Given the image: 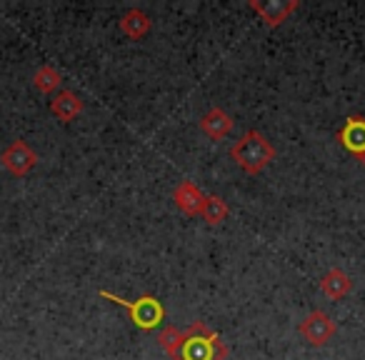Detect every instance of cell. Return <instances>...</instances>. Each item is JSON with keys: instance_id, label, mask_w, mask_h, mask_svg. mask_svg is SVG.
Here are the masks:
<instances>
[{"instance_id": "obj_1", "label": "cell", "mask_w": 365, "mask_h": 360, "mask_svg": "<svg viewBox=\"0 0 365 360\" xmlns=\"http://www.w3.org/2000/svg\"><path fill=\"white\" fill-rule=\"evenodd\" d=\"M223 355H225V348L218 340V335H213L210 330H205L203 325L198 323L180 340V348L173 353V358L175 360H220Z\"/></svg>"}, {"instance_id": "obj_3", "label": "cell", "mask_w": 365, "mask_h": 360, "mask_svg": "<svg viewBox=\"0 0 365 360\" xmlns=\"http://www.w3.org/2000/svg\"><path fill=\"white\" fill-rule=\"evenodd\" d=\"M101 295H103V298L113 300V303H118V305H123V308L130 310V318H133V323H135L138 328L150 330V328H155V325L163 320V308H160V303H158L155 298L123 300V298H118V295H113V293H101Z\"/></svg>"}, {"instance_id": "obj_7", "label": "cell", "mask_w": 365, "mask_h": 360, "mask_svg": "<svg viewBox=\"0 0 365 360\" xmlns=\"http://www.w3.org/2000/svg\"><path fill=\"white\" fill-rule=\"evenodd\" d=\"M53 113H56L61 120H71L81 113V101H78L73 93H61V96L53 101Z\"/></svg>"}, {"instance_id": "obj_11", "label": "cell", "mask_w": 365, "mask_h": 360, "mask_svg": "<svg viewBox=\"0 0 365 360\" xmlns=\"http://www.w3.org/2000/svg\"><path fill=\"white\" fill-rule=\"evenodd\" d=\"M348 288H350V280H348V275L338 273V270H333V273H330L328 278L323 280V290L330 295V298H340V295H343Z\"/></svg>"}, {"instance_id": "obj_12", "label": "cell", "mask_w": 365, "mask_h": 360, "mask_svg": "<svg viewBox=\"0 0 365 360\" xmlns=\"http://www.w3.org/2000/svg\"><path fill=\"white\" fill-rule=\"evenodd\" d=\"M203 213H205V218H208V223H218V220H223V215L228 213V210H225V205L220 203L218 198H208L203 205Z\"/></svg>"}, {"instance_id": "obj_10", "label": "cell", "mask_w": 365, "mask_h": 360, "mask_svg": "<svg viewBox=\"0 0 365 360\" xmlns=\"http://www.w3.org/2000/svg\"><path fill=\"white\" fill-rule=\"evenodd\" d=\"M120 26H123V31H125V33H130L133 38H138V36H143V33L148 31V26H150V23H148V16H143L140 11H130L125 18H123Z\"/></svg>"}, {"instance_id": "obj_4", "label": "cell", "mask_w": 365, "mask_h": 360, "mask_svg": "<svg viewBox=\"0 0 365 360\" xmlns=\"http://www.w3.org/2000/svg\"><path fill=\"white\" fill-rule=\"evenodd\" d=\"M300 333L305 335V338L310 340V343H325V340L333 335V323H330L328 315L323 313H313L308 320H305L303 325H300Z\"/></svg>"}, {"instance_id": "obj_5", "label": "cell", "mask_w": 365, "mask_h": 360, "mask_svg": "<svg viewBox=\"0 0 365 360\" xmlns=\"http://www.w3.org/2000/svg\"><path fill=\"white\" fill-rule=\"evenodd\" d=\"M340 140L348 150L358 153L360 158L365 155V120L363 118H350L348 125L340 133Z\"/></svg>"}, {"instance_id": "obj_9", "label": "cell", "mask_w": 365, "mask_h": 360, "mask_svg": "<svg viewBox=\"0 0 365 360\" xmlns=\"http://www.w3.org/2000/svg\"><path fill=\"white\" fill-rule=\"evenodd\" d=\"M230 125H233V123H230V118L225 115L223 110H213V113H210V115L203 120V128H205V130H208L213 138H223L225 133L230 130Z\"/></svg>"}, {"instance_id": "obj_13", "label": "cell", "mask_w": 365, "mask_h": 360, "mask_svg": "<svg viewBox=\"0 0 365 360\" xmlns=\"http://www.w3.org/2000/svg\"><path fill=\"white\" fill-rule=\"evenodd\" d=\"M58 83H61V78H58V73H53L51 68H43V71L36 73V86L41 88V91H51Z\"/></svg>"}, {"instance_id": "obj_8", "label": "cell", "mask_w": 365, "mask_h": 360, "mask_svg": "<svg viewBox=\"0 0 365 360\" xmlns=\"http://www.w3.org/2000/svg\"><path fill=\"white\" fill-rule=\"evenodd\" d=\"M178 205H180L182 210H188V213H198V210H203L205 200L200 198L193 185H182V188L178 190Z\"/></svg>"}, {"instance_id": "obj_6", "label": "cell", "mask_w": 365, "mask_h": 360, "mask_svg": "<svg viewBox=\"0 0 365 360\" xmlns=\"http://www.w3.org/2000/svg\"><path fill=\"white\" fill-rule=\"evenodd\" d=\"M33 163H36V155H33L23 143H16V145L6 153V165L11 168L13 173H26L28 168H33Z\"/></svg>"}, {"instance_id": "obj_2", "label": "cell", "mask_w": 365, "mask_h": 360, "mask_svg": "<svg viewBox=\"0 0 365 360\" xmlns=\"http://www.w3.org/2000/svg\"><path fill=\"white\" fill-rule=\"evenodd\" d=\"M233 158L238 160L240 168L255 173L273 158V150H270V145L265 143V138H260L258 133H248V135L233 148Z\"/></svg>"}]
</instances>
